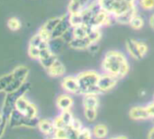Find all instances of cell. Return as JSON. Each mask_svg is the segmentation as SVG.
<instances>
[{"mask_svg": "<svg viewBox=\"0 0 154 139\" xmlns=\"http://www.w3.org/2000/svg\"><path fill=\"white\" fill-rule=\"evenodd\" d=\"M102 72L111 74L116 78L122 79L130 72L131 65L127 54L120 50H108L104 52L102 62Z\"/></svg>", "mask_w": 154, "mask_h": 139, "instance_id": "1", "label": "cell"}, {"mask_svg": "<svg viewBox=\"0 0 154 139\" xmlns=\"http://www.w3.org/2000/svg\"><path fill=\"white\" fill-rule=\"evenodd\" d=\"M101 73L94 70H86L79 72L76 75L78 80L81 95H100L102 91L98 87V81L100 79Z\"/></svg>", "mask_w": 154, "mask_h": 139, "instance_id": "2", "label": "cell"}, {"mask_svg": "<svg viewBox=\"0 0 154 139\" xmlns=\"http://www.w3.org/2000/svg\"><path fill=\"white\" fill-rule=\"evenodd\" d=\"M30 85L28 83H25L20 89H18L16 91L13 92H9L7 93L6 99L4 100V105H3V108H2V122L8 124L9 122L10 117L12 112L14 111L15 108H16V102L17 100L22 97L25 96V94L27 92V90H29Z\"/></svg>", "mask_w": 154, "mask_h": 139, "instance_id": "3", "label": "cell"}, {"mask_svg": "<svg viewBox=\"0 0 154 139\" xmlns=\"http://www.w3.org/2000/svg\"><path fill=\"white\" fill-rule=\"evenodd\" d=\"M97 2L113 18L136 5V3L131 2V0H97Z\"/></svg>", "mask_w": 154, "mask_h": 139, "instance_id": "4", "label": "cell"}, {"mask_svg": "<svg viewBox=\"0 0 154 139\" xmlns=\"http://www.w3.org/2000/svg\"><path fill=\"white\" fill-rule=\"evenodd\" d=\"M125 50L127 55H129L133 60L139 61L146 56L149 51V47L148 44L143 41L130 38L125 42Z\"/></svg>", "mask_w": 154, "mask_h": 139, "instance_id": "5", "label": "cell"}, {"mask_svg": "<svg viewBox=\"0 0 154 139\" xmlns=\"http://www.w3.org/2000/svg\"><path fill=\"white\" fill-rule=\"evenodd\" d=\"M28 73H29V70L27 67L23 66V65L17 67L12 72L13 81L10 83V85L8 87V89L6 90V92L9 93V92H13L20 89L26 83Z\"/></svg>", "mask_w": 154, "mask_h": 139, "instance_id": "6", "label": "cell"}, {"mask_svg": "<svg viewBox=\"0 0 154 139\" xmlns=\"http://www.w3.org/2000/svg\"><path fill=\"white\" fill-rule=\"evenodd\" d=\"M61 86L63 90L71 95H81V88L77 80L76 75H68L64 76L62 80Z\"/></svg>", "mask_w": 154, "mask_h": 139, "instance_id": "7", "label": "cell"}, {"mask_svg": "<svg viewBox=\"0 0 154 139\" xmlns=\"http://www.w3.org/2000/svg\"><path fill=\"white\" fill-rule=\"evenodd\" d=\"M71 29H72V26L69 21V16H68V13L66 12V14L61 16V20L56 25L55 29L53 31L51 34V39L62 38Z\"/></svg>", "mask_w": 154, "mask_h": 139, "instance_id": "8", "label": "cell"}, {"mask_svg": "<svg viewBox=\"0 0 154 139\" xmlns=\"http://www.w3.org/2000/svg\"><path fill=\"white\" fill-rule=\"evenodd\" d=\"M118 81H119L118 78L114 77L111 74L102 72L100 75L99 81H98V87H99L100 90L102 91V93L107 92V91L112 90L117 85Z\"/></svg>", "mask_w": 154, "mask_h": 139, "instance_id": "9", "label": "cell"}, {"mask_svg": "<svg viewBox=\"0 0 154 139\" xmlns=\"http://www.w3.org/2000/svg\"><path fill=\"white\" fill-rule=\"evenodd\" d=\"M92 1L93 0H70L67 7V13H81Z\"/></svg>", "mask_w": 154, "mask_h": 139, "instance_id": "10", "label": "cell"}, {"mask_svg": "<svg viewBox=\"0 0 154 139\" xmlns=\"http://www.w3.org/2000/svg\"><path fill=\"white\" fill-rule=\"evenodd\" d=\"M56 106L61 110H71L72 107L73 106V99L72 98L71 94L63 93L57 97L56 99Z\"/></svg>", "mask_w": 154, "mask_h": 139, "instance_id": "11", "label": "cell"}, {"mask_svg": "<svg viewBox=\"0 0 154 139\" xmlns=\"http://www.w3.org/2000/svg\"><path fill=\"white\" fill-rule=\"evenodd\" d=\"M129 116L131 119L134 120H147L150 118V116L145 107L136 106L130 109Z\"/></svg>", "mask_w": 154, "mask_h": 139, "instance_id": "12", "label": "cell"}, {"mask_svg": "<svg viewBox=\"0 0 154 139\" xmlns=\"http://www.w3.org/2000/svg\"><path fill=\"white\" fill-rule=\"evenodd\" d=\"M137 12H138V7H137V4H136L135 6H133L132 7H131L127 11H125L124 13L115 16L113 18L114 22H116L117 24H120V25H129V24L131 22V19L132 18V16Z\"/></svg>", "mask_w": 154, "mask_h": 139, "instance_id": "13", "label": "cell"}, {"mask_svg": "<svg viewBox=\"0 0 154 139\" xmlns=\"http://www.w3.org/2000/svg\"><path fill=\"white\" fill-rule=\"evenodd\" d=\"M90 44L91 42L88 38H72V40L67 43V46L75 51H87Z\"/></svg>", "mask_w": 154, "mask_h": 139, "instance_id": "14", "label": "cell"}, {"mask_svg": "<svg viewBox=\"0 0 154 139\" xmlns=\"http://www.w3.org/2000/svg\"><path fill=\"white\" fill-rule=\"evenodd\" d=\"M46 72L49 76L53 78H58V77H63L65 74L66 69L64 64L58 59L49 69L46 70Z\"/></svg>", "mask_w": 154, "mask_h": 139, "instance_id": "15", "label": "cell"}, {"mask_svg": "<svg viewBox=\"0 0 154 139\" xmlns=\"http://www.w3.org/2000/svg\"><path fill=\"white\" fill-rule=\"evenodd\" d=\"M99 95H84L83 96V107L84 108H98L100 100Z\"/></svg>", "mask_w": 154, "mask_h": 139, "instance_id": "16", "label": "cell"}, {"mask_svg": "<svg viewBox=\"0 0 154 139\" xmlns=\"http://www.w3.org/2000/svg\"><path fill=\"white\" fill-rule=\"evenodd\" d=\"M37 126H38L39 130L45 135H54V130H55L53 121H51L49 119H41V120H39Z\"/></svg>", "mask_w": 154, "mask_h": 139, "instance_id": "17", "label": "cell"}, {"mask_svg": "<svg viewBox=\"0 0 154 139\" xmlns=\"http://www.w3.org/2000/svg\"><path fill=\"white\" fill-rule=\"evenodd\" d=\"M129 25L133 30H140L145 25V20H144L143 16L139 12H137L132 16V18L131 19V22H130Z\"/></svg>", "mask_w": 154, "mask_h": 139, "instance_id": "18", "label": "cell"}, {"mask_svg": "<svg viewBox=\"0 0 154 139\" xmlns=\"http://www.w3.org/2000/svg\"><path fill=\"white\" fill-rule=\"evenodd\" d=\"M61 20V16H55V17H52L50 19H48L42 26H41V30L46 32L47 34H49L50 35L52 34L53 31L55 29L56 25H58V23Z\"/></svg>", "mask_w": 154, "mask_h": 139, "instance_id": "19", "label": "cell"}, {"mask_svg": "<svg viewBox=\"0 0 154 139\" xmlns=\"http://www.w3.org/2000/svg\"><path fill=\"white\" fill-rule=\"evenodd\" d=\"M87 38L91 42V43H99L102 38V29L98 27L89 26Z\"/></svg>", "mask_w": 154, "mask_h": 139, "instance_id": "20", "label": "cell"}, {"mask_svg": "<svg viewBox=\"0 0 154 139\" xmlns=\"http://www.w3.org/2000/svg\"><path fill=\"white\" fill-rule=\"evenodd\" d=\"M88 29L89 26L85 25H78L72 28V38H87L88 35Z\"/></svg>", "mask_w": 154, "mask_h": 139, "instance_id": "21", "label": "cell"}, {"mask_svg": "<svg viewBox=\"0 0 154 139\" xmlns=\"http://www.w3.org/2000/svg\"><path fill=\"white\" fill-rule=\"evenodd\" d=\"M93 134L97 139H103L108 135V128L105 125L98 124L94 126L93 130Z\"/></svg>", "mask_w": 154, "mask_h": 139, "instance_id": "22", "label": "cell"}, {"mask_svg": "<svg viewBox=\"0 0 154 139\" xmlns=\"http://www.w3.org/2000/svg\"><path fill=\"white\" fill-rule=\"evenodd\" d=\"M137 7L143 11H154V0H137Z\"/></svg>", "mask_w": 154, "mask_h": 139, "instance_id": "23", "label": "cell"}, {"mask_svg": "<svg viewBox=\"0 0 154 139\" xmlns=\"http://www.w3.org/2000/svg\"><path fill=\"white\" fill-rule=\"evenodd\" d=\"M57 60H58V55L55 54V53H52L51 55H49V56H47V57H45V58H42V59H40V60H38V61H39L40 64L42 65V67L45 68V70H47V69H49V68L57 61Z\"/></svg>", "mask_w": 154, "mask_h": 139, "instance_id": "24", "label": "cell"}, {"mask_svg": "<svg viewBox=\"0 0 154 139\" xmlns=\"http://www.w3.org/2000/svg\"><path fill=\"white\" fill-rule=\"evenodd\" d=\"M31 102H29L28 101V99L25 97V96H22V97H20L17 100V102H16V109L17 110V111H19L21 114H25V112H26V108H28V106H29V104H30Z\"/></svg>", "mask_w": 154, "mask_h": 139, "instance_id": "25", "label": "cell"}, {"mask_svg": "<svg viewBox=\"0 0 154 139\" xmlns=\"http://www.w3.org/2000/svg\"><path fill=\"white\" fill-rule=\"evenodd\" d=\"M68 16H69V21H70V24H71L72 28V27H75V26L84 25V19H83L82 13L68 14Z\"/></svg>", "mask_w": 154, "mask_h": 139, "instance_id": "26", "label": "cell"}, {"mask_svg": "<svg viewBox=\"0 0 154 139\" xmlns=\"http://www.w3.org/2000/svg\"><path fill=\"white\" fill-rule=\"evenodd\" d=\"M12 81H13V74H12V72L8 73V74H5V75L0 77V92L6 91V90L10 85Z\"/></svg>", "mask_w": 154, "mask_h": 139, "instance_id": "27", "label": "cell"}, {"mask_svg": "<svg viewBox=\"0 0 154 139\" xmlns=\"http://www.w3.org/2000/svg\"><path fill=\"white\" fill-rule=\"evenodd\" d=\"M84 115L86 120H88L89 122H93L96 119L97 109L96 108H84Z\"/></svg>", "mask_w": 154, "mask_h": 139, "instance_id": "28", "label": "cell"}, {"mask_svg": "<svg viewBox=\"0 0 154 139\" xmlns=\"http://www.w3.org/2000/svg\"><path fill=\"white\" fill-rule=\"evenodd\" d=\"M63 121L65 123V125L67 126V127L70 126V124L72 123V119H73V116L71 112V110H63V111H61V114L59 115Z\"/></svg>", "mask_w": 154, "mask_h": 139, "instance_id": "29", "label": "cell"}, {"mask_svg": "<svg viewBox=\"0 0 154 139\" xmlns=\"http://www.w3.org/2000/svg\"><path fill=\"white\" fill-rule=\"evenodd\" d=\"M24 116H26L28 118H35V117H37V108H36V107L34 104L30 103L28 108H26Z\"/></svg>", "mask_w": 154, "mask_h": 139, "instance_id": "30", "label": "cell"}, {"mask_svg": "<svg viewBox=\"0 0 154 139\" xmlns=\"http://www.w3.org/2000/svg\"><path fill=\"white\" fill-rule=\"evenodd\" d=\"M44 41H46V40L43 39V38L41 37V35L37 33L35 35H34V36L30 39V41H29V45L39 48V46L42 44V43H43Z\"/></svg>", "mask_w": 154, "mask_h": 139, "instance_id": "31", "label": "cell"}, {"mask_svg": "<svg viewBox=\"0 0 154 139\" xmlns=\"http://www.w3.org/2000/svg\"><path fill=\"white\" fill-rule=\"evenodd\" d=\"M53 136L58 138V139H68V129L66 128H61V129H55Z\"/></svg>", "mask_w": 154, "mask_h": 139, "instance_id": "32", "label": "cell"}, {"mask_svg": "<svg viewBox=\"0 0 154 139\" xmlns=\"http://www.w3.org/2000/svg\"><path fill=\"white\" fill-rule=\"evenodd\" d=\"M69 127L72 128V130L76 131V132H81L83 130V128H84L81 120L78 119V118H75V117H73V119H72V123L70 124Z\"/></svg>", "mask_w": 154, "mask_h": 139, "instance_id": "33", "label": "cell"}, {"mask_svg": "<svg viewBox=\"0 0 154 139\" xmlns=\"http://www.w3.org/2000/svg\"><path fill=\"white\" fill-rule=\"evenodd\" d=\"M8 26L9 27L10 30L12 31H17L18 30L20 27H21V24L19 22V20L17 18H10L8 21Z\"/></svg>", "mask_w": 154, "mask_h": 139, "instance_id": "34", "label": "cell"}, {"mask_svg": "<svg viewBox=\"0 0 154 139\" xmlns=\"http://www.w3.org/2000/svg\"><path fill=\"white\" fill-rule=\"evenodd\" d=\"M28 55L34 59V60H39L40 57V49L35 46H31L29 45L28 47Z\"/></svg>", "mask_w": 154, "mask_h": 139, "instance_id": "35", "label": "cell"}, {"mask_svg": "<svg viewBox=\"0 0 154 139\" xmlns=\"http://www.w3.org/2000/svg\"><path fill=\"white\" fill-rule=\"evenodd\" d=\"M54 126L55 129H61V128H66L67 126L65 125V123L63 121L62 117L60 116H57L54 120H53Z\"/></svg>", "mask_w": 154, "mask_h": 139, "instance_id": "36", "label": "cell"}, {"mask_svg": "<svg viewBox=\"0 0 154 139\" xmlns=\"http://www.w3.org/2000/svg\"><path fill=\"white\" fill-rule=\"evenodd\" d=\"M77 139H92V134L90 130L87 128H83V130L79 132Z\"/></svg>", "mask_w": 154, "mask_h": 139, "instance_id": "37", "label": "cell"}, {"mask_svg": "<svg viewBox=\"0 0 154 139\" xmlns=\"http://www.w3.org/2000/svg\"><path fill=\"white\" fill-rule=\"evenodd\" d=\"M99 49H100V48H99V43H91L90 46L88 47L87 51H88L90 53H92V54H95V53L98 52Z\"/></svg>", "mask_w": 154, "mask_h": 139, "instance_id": "38", "label": "cell"}, {"mask_svg": "<svg viewBox=\"0 0 154 139\" xmlns=\"http://www.w3.org/2000/svg\"><path fill=\"white\" fill-rule=\"evenodd\" d=\"M146 108L150 116V118H154V100H152L151 102H149Z\"/></svg>", "mask_w": 154, "mask_h": 139, "instance_id": "39", "label": "cell"}, {"mask_svg": "<svg viewBox=\"0 0 154 139\" xmlns=\"http://www.w3.org/2000/svg\"><path fill=\"white\" fill-rule=\"evenodd\" d=\"M148 24H149V27L154 31V12L149 16V20H148Z\"/></svg>", "mask_w": 154, "mask_h": 139, "instance_id": "40", "label": "cell"}, {"mask_svg": "<svg viewBox=\"0 0 154 139\" xmlns=\"http://www.w3.org/2000/svg\"><path fill=\"white\" fill-rule=\"evenodd\" d=\"M148 139H154V126L149 130L148 135Z\"/></svg>", "mask_w": 154, "mask_h": 139, "instance_id": "41", "label": "cell"}, {"mask_svg": "<svg viewBox=\"0 0 154 139\" xmlns=\"http://www.w3.org/2000/svg\"><path fill=\"white\" fill-rule=\"evenodd\" d=\"M115 139H128V138L124 135H119V136L115 137Z\"/></svg>", "mask_w": 154, "mask_h": 139, "instance_id": "42", "label": "cell"}, {"mask_svg": "<svg viewBox=\"0 0 154 139\" xmlns=\"http://www.w3.org/2000/svg\"><path fill=\"white\" fill-rule=\"evenodd\" d=\"M1 122H2V114L0 113V124H1Z\"/></svg>", "mask_w": 154, "mask_h": 139, "instance_id": "43", "label": "cell"}, {"mask_svg": "<svg viewBox=\"0 0 154 139\" xmlns=\"http://www.w3.org/2000/svg\"><path fill=\"white\" fill-rule=\"evenodd\" d=\"M49 139H58V138H56V137H54V136H52V137L49 138Z\"/></svg>", "mask_w": 154, "mask_h": 139, "instance_id": "44", "label": "cell"}, {"mask_svg": "<svg viewBox=\"0 0 154 139\" xmlns=\"http://www.w3.org/2000/svg\"><path fill=\"white\" fill-rule=\"evenodd\" d=\"M131 1L133 2V3H136V2H137V0H131Z\"/></svg>", "mask_w": 154, "mask_h": 139, "instance_id": "45", "label": "cell"}, {"mask_svg": "<svg viewBox=\"0 0 154 139\" xmlns=\"http://www.w3.org/2000/svg\"><path fill=\"white\" fill-rule=\"evenodd\" d=\"M110 139H115V137L114 138H110Z\"/></svg>", "mask_w": 154, "mask_h": 139, "instance_id": "46", "label": "cell"}, {"mask_svg": "<svg viewBox=\"0 0 154 139\" xmlns=\"http://www.w3.org/2000/svg\"><path fill=\"white\" fill-rule=\"evenodd\" d=\"M153 100H154V94H153Z\"/></svg>", "mask_w": 154, "mask_h": 139, "instance_id": "47", "label": "cell"}]
</instances>
